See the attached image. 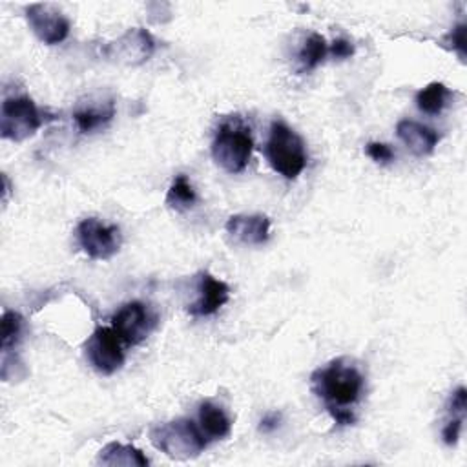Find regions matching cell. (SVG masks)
<instances>
[{
	"instance_id": "6da1fadb",
	"label": "cell",
	"mask_w": 467,
	"mask_h": 467,
	"mask_svg": "<svg viewBox=\"0 0 467 467\" xmlns=\"http://www.w3.org/2000/svg\"><path fill=\"white\" fill-rule=\"evenodd\" d=\"M310 387L325 409H350L365 389V376L350 358H336L310 376Z\"/></svg>"
},
{
	"instance_id": "7a4b0ae2",
	"label": "cell",
	"mask_w": 467,
	"mask_h": 467,
	"mask_svg": "<svg viewBox=\"0 0 467 467\" xmlns=\"http://www.w3.org/2000/svg\"><path fill=\"white\" fill-rule=\"evenodd\" d=\"M272 170L288 181H294L306 168L308 153L303 139L283 120L270 124V135L265 146Z\"/></svg>"
},
{
	"instance_id": "3957f363",
	"label": "cell",
	"mask_w": 467,
	"mask_h": 467,
	"mask_svg": "<svg viewBox=\"0 0 467 467\" xmlns=\"http://www.w3.org/2000/svg\"><path fill=\"white\" fill-rule=\"evenodd\" d=\"M150 441L171 460H192L206 447L202 431L188 418H175L155 425L150 431Z\"/></svg>"
},
{
	"instance_id": "277c9868",
	"label": "cell",
	"mask_w": 467,
	"mask_h": 467,
	"mask_svg": "<svg viewBox=\"0 0 467 467\" xmlns=\"http://www.w3.org/2000/svg\"><path fill=\"white\" fill-rule=\"evenodd\" d=\"M254 139L250 128L239 119L224 120L213 137L212 157L228 173H241L252 155Z\"/></svg>"
},
{
	"instance_id": "5b68a950",
	"label": "cell",
	"mask_w": 467,
	"mask_h": 467,
	"mask_svg": "<svg viewBox=\"0 0 467 467\" xmlns=\"http://www.w3.org/2000/svg\"><path fill=\"white\" fill-rule=\"evenodd\" d=\"M44 124V115L31 97H7L0 108V135L2 139L22 142L33 137Z\"/></svg>"
},
{
	"instance_id": "8992f818",
	"label": "cell",
	"mask_w": 467,
	"mask_h": 467,
	"mask_svg": "<svg viewBox=\"0 0 467 467\" xmlns=\"http://www.w3.org/2000/svg\"><path fill=\"white\" fill-rule=\"evenodd\" d=\"M155 51V38L144 27H130L117 40L108 42L102 47L104 57L119 66L135 67L151 58Z\"/></svg>"
},
{
	"instance_id": "52a82bcc",
	"label": "cell",
	"mask_w": 467,
	"mask_h": 467,
	"mask_svg": "<svg viewBox=\"0 0 467 467\" xmlns=\"http://www.w3.org/2000/svg\"><path fill=\"white\" fill-rule=\"evenodd\" d=\"M77 241L91 259H111L122 244V235L117 224H104L95 217L82 219L77 226Z\"/></svg>"
},
{
	"instance_id": "ba28073f",
	"label": "cell",
	"mask_w": 467,
	"mask_h": 467,
	"mask_svg": "<svg viewBox=\"0 0 467 467\" xmlns=\"http://www.w3.org/2000/svg\"><path fill=\"white\" fill-rule=\"evenodd\" d=\"M84 350L91 367L104 376L115 374L124 363L122 341L111 327H97L84 343Z\"/></svg>"
},
{
	"instance_id": "9c48e42d",
	"label": "cell",
	"mask_w": 467,
	"mask_h": 467,
	"mask_svg": "<svg viewBox=\"0 0 467 467\" xmlns=\"http://www.w3.org/2000/svg\"><path fill=\"white\" fill-rule=\"evenodd\" d=\"M26 20L35 36L47 46H55L66 40L71 27L66 15L55 4L47 2L29 4L26 7Z\"/></svg>"
},
{
	"instance_id": "30bf717a",
	"label": "cell",
	"mask_w": 467,
	"mask_h": 467,
	"mask_svg": "<svg viewBox=\"0 0 467 467\" xmlns=\"http://www.w3.org/2000/svg\"><path fill=\"white\" fill-rule=\"evenodd\" d=\"M155 327V316L140 301L122 305L111 317V328L126 345H139Z\"/></svg>"
},
{
	"instance_id": "8fae6325",
	"label": "cell",
	"mask_w": 467,
	"mask_h": 467,
	"mask_svg": "<svg viewBox=\"0 0 467 467\" xmlns=\"http://www.w3.org/2000/svg\"><path fill=\"white\" fill-rule=\"evenodd\" d=\"M230 299V286L213 277L208 272L197 275V299L186 306V312L192 317H204L215 314Z\"/></svg>"
},
{
	"instance_id": "7c38bea8",
	"label": "cell",
	"mask_w": 467,
	"mask_h": 467,
	"mask_svg": "<svg viewBox=\"0 0 467 467\" xmlns=\"http://www.w3.org/2000/svg\"><path fill=\"white\" fill-rule=\"evenodd\" d=\"M226 232L239 243L259 246L270 237V219L263 213H235L224 224Z\"/></svg>"
},
{
	"instance_id": "4fadbf2b",
	"label": "cell",
	"mask_w": 467,
	"mask_h": 467,
	"mask_svg": "<svg viewBox=\"0 0 467 467\" xmlns=\"http://www.w3.org/2000/svg\"><path fill=\"white\" fill-rule=\"evenodd\" d=\"M115 117V102L113 99H88L86 102H78L73 111L75 126L80 133H93L99 128H104Z\"/></svg>"
},
{
	"instance_id": "5bb4252c",
	"label": "cell",
	"mask_w": 467,
	"mask_h": 467,
	"mask_svg": "<svg viewBox=\"0 0 467 467\" xmlns=\"http://www.w3.org/2000/svg\"><path fill=\"white\" fill-rule=\"evenodd\" d=\"M396 133L398 139L418 157L432 153L440 140V135L432 128L410 119L400 120L396 124Z\"/></svg>"
},
{
	"instance_id": "9a60e30c",
	"label": "cell",
	"mask_w": 467,
	"mask_h": 467,
	"mask_svg": "<svg viewBox=\"0 0 467 467\" xmlns=\"http://www.w3.org/2000/svg\"><path fill=\"white\" fill-rule=\"evenodd\" d=\"M199 425L202 434L210 440H223L232 432V420L224 409L208 400L199 405Z\"/></svg>"
},
{
	"instance_id": "2e32d148",
	"label": "cell",
	"mask_w": 467,
	"mask_h": 467,
	"mask_svg": "<svg viewBox=\"0 0 467 467\" xmlns=\"http://www.w3.org/2000/svg\"><path fill=\"white\" fill-rule=\"evenodd\" d=\"M97 462L109 467H146L150 463L148 458L142 454V451H139L133 445H126L119 441H111L104 445L99 452Z\"/></svg>"
},
{
	"instance_id": "e0dca14e",
	"label": "cell",
	"mask_w": 467,
	"mask_h": 467,
	"mask_svg": "<svg viewBox=\"0 0 467 467\" xmlns=\"http://www.w3.org/2000/svg\"><path fill=\"white\" fill-rule=\"evenodd\" d=\"M327 53H328V46H327L325 36L319 33H310L303 40V44L297 51V64H299L297 71L308 73V71L316 69L325 60Z\"/></svg>"
},
{
	"instance_id": "ac0fdd59",
	"label": "cell",
	"mask_w": 467,
	"mask_h": 467,
	"mask_svg": "<svg viewBox=\"0 0 467 467\" xmlns=\"http://www.w3.org/2000/svg\"><path fill=\"white\" fill-rule=\"evenodd\" d=\"M451 91L441 82H431L416 93V106L427 115H438L443 111Z\"/></svg>"
},
{
	"instance_id": "d6986e66",
	"label": "cell",
	"mask_w": 467,
	"mask_h": 467,
	"mask_svg": "<svg viewBox=\"0 0 467 467\" xmlns=\"http://www.w3.org/2000/svg\"><path fill=\"white\" fill-rule=\"evenodd\" d=\"M197 202V193L192 186V182L188 181L186 175H177L166 193V204L168 208L175 210V212H186L190 208H193Z\"/></svg>"
},
{
	"instance_id": "ffe728a7",
	"label": "cell",
	"mask_w": 467,
	"mask_h": 467,
	"mask_svg": "<svg viewBox=\"0 0 467 467\" xmlns=\"http://www.w3.org/2000/svg\"><path fill=\"white\" fill-rule=\"evenodd\" d=\"M22 328H24V319L18 312L5 310L2 314V334H0L2 352H9V348H13L20 341Z\"/></svg>"
},
{
	"instance_id": "44dd1931",
	"label": "cell",
	"mask_w": 467,
	"mask_h": 467,
	"mask_svg": "<svg viewBox=\"0 0 467 467\" xmlns=\"http://www.w3.org/2000/svg\"><path fill=\"white\" fill-rule=\"evenodd\" d=\"M443 44H447L449 49L456 51L458 57H460L462 60H465V24L454 26V27L443 36Z\"/></svg>"
},
{
	"instance_id": "7402d4cb",
	"label": "cell",
	"mask_w": 467,
	"mask_h": 467,
	"mask_svg": "<svg viewBox=\"0 0 467 467\" xmlns=\"http://www.w3.org/2000/svg\"><path fill=\"white\" fill-rule=\"evenodd\" d=\"M447 412L451 418H462L465 420V412H467V390L465 387H458L447 403Z\"/></svg>"
},
{
	"instance_id": "603a6c76",
	"label": "cell",
	"mask_w": 467,
	"mask_h": 467,
	"mask_svg": "<svg viewBox=\"0 0 467 467\" xmlns=\"http://www.w3.org/2000/svg\"><path fill=\"white\" fill-rule=\"evenodd\" d=\"M365 153L378 164H387L394 159V151L389 144L383 142H368L365 148Z\"/></svg>"
},
{
	"instance_id": "cb8c5ba5",
	"label": "cell",
	"mask_w": 467,
	"mask_h": 467,
	"mask_svg": "<svg viewBox=\"0 0 467 467\" xmlns=\"http://www.w3.org/2000/svg\"><path fill=\"white\" fill-rule=\"evenodd\" d=\"M465 420L462 418H449V421L445 423V427L441 429V438L447 445H456L460 440V432H462V425Z\"/></svg>"
},
{
	"instance_id": "d4e9b609",
	"label": "cell",
	"mask_w": 467,
	"mask_h": 467,
	"mask_svg": "<svg viewBox=\"0 0 467 467\" xmlns=\"http://www.w3.org/2000/svg\"><path fill=\"white\" fill-rule=\"evenodd\" d=\"M328 53L334 57V58H339V60H345V58H350L354 55V46L350 40L347 38H336L332 42V46L328 47Z\"/></svg>"
},
{
	"instance_id": "484cf974",
	"label": "cell",
	"mask_w": 467,
	"mask_h": 467,
	"mask_svg": "<svg viewBox=\"0 0 467 467\" xmlns=\"http://www.w3.org/2000/svg\"><path fill=\"white\" fill-rule=\"evenodd\" d=\"M330 416H332V420L337 423V425H341V427H345V425H354L356 423V414L352 412V409H332V410H327Z\"/></svg>"
},
{
	"instance_id": "4316f807",
	"label": "cell",
	"mask_w": 467,
	"mask_h": 467,
	"mask_svg": "<svg viewBox=\"0 0 467 467\" xmlns=\"http://www.w3.org/2000/svg\"><path fill=\"white\" fill-rule=\"evenodd\" d=\"M281 423V412L277 410H272V412H266L261 421H259V431L261 432H274Z\"/></svg>"
}]
</instances>
